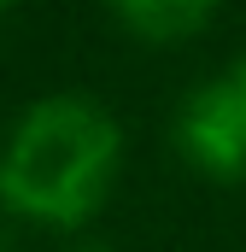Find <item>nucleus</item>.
<instances>
[{"label": "nucleus", "mask_w": 246, "mask_h": 252, "mask_svg": "<svg viewBox=\"0 0 246 252\" xmlns=\"http://www.w3.org/2000/svg\"><path fill=\"white\" fill-rule=\"evenodd\" d=\"M170 141L205 182H246V53L182 94Z\"/></svg>", "instance_id": "2"}, {"label": "nucleus", "mask_w": 246, "mask_h": 252, "mask_svg": "<svg viewBox=\"0 0 246 252\" xmlns=\"http://www.w3.org/2000/svg\"><path fill=\"white\" fill-rule=\"evenodd\" d=\"M18 6H24V0H0V24H6V18H12Z\"/></svg>", "instance_id": "4"}, {"label": "nucleus", "mask_w": 246, "mask_h": 252, "mask_svg": "<svg viewBox=\"0 0 246 252\" xmlns=\"http://www.w3.org/2000/svg\"><path fill=\"white\" fill-rule=\"evenodd\" d=\"M76 252H112V247H106V241H82Z\"/></svg>", "instance_id": "5"}, {"label": "nucleus", "mask_w": 246, "mask_h": 252, "mask_svg": "<svg viewBox=\"0 0 246 252\" xmlns=\"http://www.w3.org/2000/svg\"><path fill=\"white\" fill-rule=\"evenodd\" d=\"M223 0H106L112 24H118L129 41H147V47H182L199 30H211Z\"/></svg>", "instance_id": "3"}, {"label": "nucleus", "mask_w": 246, "mask_h": 252, "mask_svg": "<svg viewBox=\"0 0 246 252\" xmlns=\"http://www.w3.org/2000/svg\"><path fill=\"white\" fill-rule=\"evenodd\" d=\"M0 252H18V247H12V235H6V229H0Z\"/></svg>", "instance_id": "6"}, {"label": "nucleus", "mask_w": 246, "mask_h": 252, "mask_svg": "<svg viewBox=\"0 0 246 252\" xmlns=\"http://www.w3.org/2000/svg\"><path fill=\"white\" fill-rule=\"evenodd\" d=\"M123 124L94 94H41L0 135V211L12 223L82 235L123 182Z\"/></svg>", "instance_id": "1"}]
</instances>
